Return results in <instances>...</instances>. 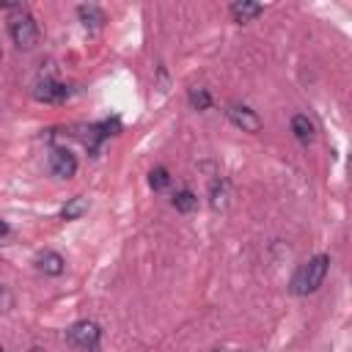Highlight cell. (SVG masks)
<instances>
[{
	"label": "cell",
	"mask_w": 352,
	"mask_h": 352,
	"mask_svg": "<svg viewBox=\"0 0 352 352\" xmlns=\"http://www.w3.org/2000/svg\"><path fill=\"white\" fill-rule=\"evenodd\" d=\"M327 270H330V256H327V253H316V256H311L305 264L297 267V272H294V278H292V292L300 294V297L314 294V292L324 283Z\"/></svg>",
	"instance_id": "1"
},
{
	"label": "cell",
	"mask_w": 352,
	"mask_h": 352,
	"mask_svg": "<svg viewBox=\"0 0 352 352\" xmlns=\"http://www.w3.org/2000/svg\"><path fill=\"white\" fill-rule=\"evenodd\" d=\"M8 33H11V38L19 50H33L38 44V36H41L36 16L25 8H16V14L8 19Z\"/></svg>",
	"instance_id": "2"
},
{
	"label": "cell",
	"mask_w": 352,
	"mask_h": 352,
	"mask_svg": "<svg viewBox=\"0 0 352 352\" xmlns=\"http://www.w3.org/2000/svg\"><path fill=\"white\" fill-rule=\"evenodd\" d=\"M66 338H69L72 346H77L82 352H94L99 346V341H102V327L96 322H91V319H80L66 330Z\"/></svg>",
	"instance_id": "3"
},
{
	"label": "cell",
	"mask_w": 352,
	"mask_h": 352,
	"mask_svg": "<svg viewBox=\"0 0 352 352\" xmlns=\"http://www.w3.org/2000/svg\"><path fill=\"white\" fill-rule=\"evenodd\" d=\"M50 173L55 179H72L77 173V157L69 148H52V154H50Z\"/></svg>",
	"instance_id": "4"
},
{
	"label": "cell",
	"mask_w": 352,
	"mask_h": 352,
	"mask_svg": "<svg viewBox=\"0 0 352 352\" xmlns=\"http://www.w3.org/2000/svg\"><path fill=\"white\" fill-rule=\"evenodd\" d=\"M228 118L234 126H239L242 132H258L261 129V118L256 116V110H250L248 104H231L228 107Z\"/></svg>",
	"instance_id": "5"
},
{
	"label": "cell",
	"mask_w": 352,
	"mask_h": 352,
	"mask_svg": "<svg viewBox=\"0 0 352 352\" xmlns=\"http://www.w3.org/2000/svg\"><path fill=\"white\" fill-rule=\"evenodd\" d=\"M36 99H41V102H63L66 96H69V88L63 85V82H58L55 77H44L38 85H36Z\"/></svg>",
	"instance_id": "6"
},
{
	"label": "cell",
	"mask_w": 352,
	"mask_h": 352,
	"mask_svg": "<svg viewBox=\"0 0 352 352\" xmlns=\"http://www.w3.org/2000/svg\"><path fill=\"white\" fill-rule=\"evenodd\" d=\"M36 264H38V270H41L44 275H60V272L66 270L63 256L55 253V250H41V253L36 256Z\"/></svg>",
	"instance_id": "7"
},
{
	"label": "cell",
	"mask_w": 352,
	"mask_h": 352,
	"mask_svg": "<svg viewBox=\"0 0 352 352\" xmlns=\"http://www.w3.org/2000/svg\"><path fill=\"white\" fill-rule=\"evenodd\" d=\"M292 132H294V138H297L300 143H311V140L316 138L314 121H311L308 116H302V113H297V116L292 118Z\"/></svg>",
	"instance_id": "8"
},
{
	"label": "cell",
	"mask_w": 352,
	"mask_h": 352,
	"mask_svg": "<svg viewBox=\"0 0 352 352\" xmlns=\"http://www.w3.org/2000/svg\"><path fill=\"white\" fill-rule=\"evenodd\" d=\"M261 11H264V8H261L258 3H248V0L231 3V16H234L236 22H250V19H256Z\"/></svg>",
	"instance_id": "9"
},
{
	"label": "cell",
	"mask_w": 352,
	"mask_h": 352,
	"mask_svg": "<svg viewBox=\"0 0 352 352\" xmlns=\"http://www.w3.org/2000/svg\"><path fill=\"white\" fill-rule=\"evenodd\" d=\"M170 204H173V209H176V212H182V214H190V212L198 206V195H195L192 190L182 187V190H176V192H173Z\"/></svg>",
	"instance_id": "10"
},
{
	"label": "cell",
	"mask_w": 352,
	"mask_h": 352,
	"mask_svg": "<svg viewBox=\"0 0 352 352\" xmlns=\"http://www.w3.org/2000/svg\"><path fill=\"white\" fill-rule=\"evenodd\" d=\"M77 16L82 19L85 28H102V22H104V11H102L99 6H94V3L77 6Z\"/></svg>",
	"instance_id": "11"
},
{
	"label": "cell",
	"mask_w": 352,
	"mask_h": 352,
	"mask_svg": "<svg viewBox=\"0 0 352 352\" xmlns=\"http://www.w3.org/2000/svg\"><path fill=\"white\" fill-rule=\"evenodd\" d=\"M85 212H88V198H85V195H74V198H69L66 206L60 209V217H63V220H77V217H82Z\"/></svg>",
	"instance_id": "12"
},
{
	"label": "cell",
	"mask_w": 352,
	"mask_h": 352,
	"mask_svg": "<svg viewBox=\"0 0 352 352\" xmlns=\"http://www.w3.org/2000/svg\"><path fill=\"white\" fill-rule=\"evenodd\" d=\"M226 204H228V182L220 179V182L212 184V206L220 209V206H226Z\"/></svg>",
	"instance_id": "13"
},
{
	"label": "cell",
	"mask_w": 352,
	"mask_h": 352,
	"mask_svg": "<svg viewBox=\"0 0 352 352\" xmlns=\"http://www.w3.org/2000/svg\"><path fill=\"white\" fill-rule=\"evenodd\" d=\"M187 99H190V104H192L195 110H209V104H212V96H209L206 88H192Z\"/></svg>",
	"instance_id": "14"
},
{
	"label": "cell",
	"mask_w": 352,
	"mask_h": 352,
	"mask_svg": "<svg viewBox=\"0 0 352 352\" xmlns=\"http://www.w3.org/2000/svg\"><path fill=\"white\" fill-rule=\"evenodd\" d=\"M148 184L154 187V190H165L168 184H170V173H168V168H151V173H148Z\"/></svg>",
	"instance_id": "15"
},
{
	"label": "cell",
	"mask_w": 352,
	"mask_h": 352,
	"mask_svg": "<svg viewBox=\"0 0 352 352\" xmlns=\"http://www.w3.org/2000/svg\"><path fill=\"white\" fill-rule=\"evenodd\" d=\"M11 308H14V294L8 292V286L0 283V311L6 314V311H11Z\"/></svg>",
	"instance_id": "16"
},
{
	"label": "cell",
	"mask_w": 352,
	"mask_h": 352,
	"mask_svg": "<svg viewBox=\"0 0 352 352\" xmlns=\"http://www.w3.org/2000/svg\"><path fill=\"white\" fill-rule=\"evenodd\" d=\"M3 234H8V223H6V220H0V236H3Z\"/></svg>",
	"instance_id": "17"
},
{
	"label": "cell",
	"mask_w": 352,
	"mask_h": 352,
	"mask_svg": "<svg viewBox=\"0 0 352 352\" xmlns=\"http://www.w3.org/2000/svg\"><path fill=\"white\" fill-rule=\"evenodd\" d=\"M30 352H44V349H41V346H33V349H30Z\"/></svg>",
	"instance_id": "18"
},
{
	"label": "cell",
	"mask_w": 352,
	"mask_h": 352,
	"mask_svg": "<svg viewBox=\"0 0 352 352\" xmlns=\"http://www.w3.org/2000/svg\"><path fill=\"white\" fill-rule=\"evenodd\" d=\"M212 352H226V349H212Z\"/></svg>",
	"instance_id": "19"
},
{
	"label": "cell",
	"mask_w": 352,
	"mask_h": 352,
	"mask_svg": "<svg viewBox=\"0 0 352 352\" xmlns=\"http://www.w3.org/2000/svg\"><path fill=\"white\" fill-rule=\"evenodd\" d=\"M0 58H3V50H0Z\"/></svg>",
	"instance_id": "20"
},
{
	"label": "cell",
	"mask_w": 352,
	"mask_h": 352,
	"mask_svg": "<svg viewBox=\"0 0 352 352\" xmlns=\"http://www.w3.org/2000/svg\"><path fill=\"white\" fill-rule=\"evenodd\" d=\"M0 352H6V349H3V346H0Z\"/></svg>",
	"instance_id": "21"
}]
</instances>
